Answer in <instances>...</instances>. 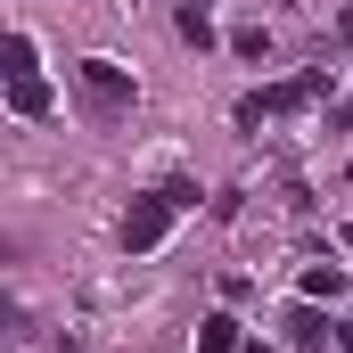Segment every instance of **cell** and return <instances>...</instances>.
<instances>
[{"mask_svg": "<svg viewBox=\"0 0 353 353\" xmlns=\"http://www.w3.org/2000/svg\"><path fill=\"white\" fill-rule=\"evenodd\" d=\"M197 205V189H148V197H132V214H123V255H157L165 247V230H173L181 214Z\"/></svg>", "mask_w": 353, "mask_h": 353, "instance_id": "6da1fadb", "label": "cell"}, {"mask_svg": "<svg viewBox=\"0 0 353 353\" xmlns=\"http://www.w3.org/2000/svg\"><path fill=\"white\" fill-rule=\"evenodd\" d=\"M74 90L90 99V115H99V123L132 115V99H140V83H132V66H115V58H74Z\"/></svg>", "mask_w": 353, "mask_h": 353, "instance_id": "7a4b0ae2", "label": "cell"}, {"mask_svg": "<svg viewBox=\"0 0 353 353\" xmlns=\"http://www.w3.org/2000/svg\"><path fill=\"white\" fill-rule=\"evenodd\" d=\"M8 107H17V115H50V83H41V66H33V41H25V33H8Z\"/></svg>", "mask_w": 353, "mask_h": 353, "instance_id": "3957f363", "label": "cell"}, {"mask_svg": "<svg viewBox=\"0 0 353 353\" xmlns=\"http://www.w3.org/2000/svg\"><path fill=\"white\" fill-rule=\"evenodd\" d=\"M197 353H247V337H239V321H230V312L197 321Z\"/></svg>", "mask_w": 353, "mask_h": 353, "instance_id": "277c9868", "label": "cell"}, {"mask_svg": "<svg viewBox=\"0 0 353 353\" xmlns=\"http://www.w3.org/2000/svg\"><path fill=\"white\" fill-rule=\"evenodd\" d=\"M181 41H214V0H181Z\"/></svg>", "mask_w": 353, "mask_h": 353, "instance_id": "5b68a950", "label": "cell"}, {"mask_svg": "<svg viewBox=\"0 0 353 353\" xmlns=\"http://www.w3.org/2000/svg\"><path fill=\"white\" fill-rule=\"evenodd\" d=\"M304 296H312V304H321V296L337 304V296H345V263H312L304 271Z\"/></svg>", "mask_w": 353, "mask_h": 353, "instance_id": "8992f818", "label": "cell"}, {"mask_svg": "<svg viewBox=\"0 0 353 353\" xmlns=\"http://www.w3.org/2000/svg\"><path fill=\"white\" fill-rule=\"evenodd\" d=\"M337 337V321H321V312H296V345H329Z\"/></svg>", "mask_w": 353, "mask_h": 353, "instance_id": "52a82bcc", "label": "cell"}, {"mask_svg": "<svg viewBox=\"0 0 353 353\" xmlns=\"http://www.w3.org/2000/svg\"><path fill=\"white\" fill-rule=\"evenodd\" d=\"M230 50H239V58H271V33H263V25H247V33H239Z\"/></svg>", "mask_w": 353, "mask_h": 353, "instance_id": "ba28073f", "label": "cell"}, {"mask_svg": "<svg viewBox=\"0 0 353 353\" xmlns=\"http://www.w3.org/2000/svg\"><path fill=\"white\" fill-rule=\"evenodd\" d=\"M337 132H353V90H345V99H337Z\"/></svg>", "mask_w": 353, "mask_h": 353, "instance_id": "9c48e42d", "label": "cell"}, {"mask_svg": "<svg viewBox=\"0 0 353 353\" xmlns=\"http://www.w3.org/2000/svg\"><path fill=\"white\" fill-rule=\"evenodd\" d=\"M337 41H345V50H353V8H345V17H337Z\"/></svg>", "mask_w": 353, "mask_h": 353, "instance_id": "30bf717a", "label": "cell"}, {"mask_svg": "<svg viewBox=\"0 0 353 353\" xmlns=\"http://www.w3.org/2000/svg\"><path fill=\"white\" fill-rule=\"evenodd\" d=\"M345 353H353V329H345Z\"/></svg>", "mask_w": 353, "mask_h": 353, "instance_id": "8fae6325", "label": "cell"}, {"mask_svg": "<svg viewBox=\"0 0 353 353\" xmlns=\"http://www.w3.org/2000/svg\"><path fill=\"white\" fill-rule=\"evenodd\" d=\"M345 239H353V222H345Z\"/></svg>", "mask_w": 353, "mask_h": 353, "instance_id": "7c38bea8", "label": "cell"}, {"mask_svg": "<svg viewBox=\"0 0 353 353\" xmlns=\"http://www.w3.org/2000/svg\"><path fill=\"white\" fill-rule=\"evenodd\" d=\"M345 165H353V157H345Z\"/></svg>", "mask_w": 353, "mask_h": 353, "instance_id": "4fadbf2b", "label": "cell"}]
</instances>
